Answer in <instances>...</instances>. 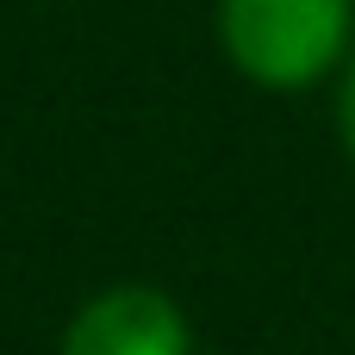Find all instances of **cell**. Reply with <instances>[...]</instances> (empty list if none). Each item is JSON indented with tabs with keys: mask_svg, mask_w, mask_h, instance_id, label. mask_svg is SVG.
<instances>
[{
	"mask_svg": "<svg viewBox=\"0 0 355 355\" xmlns=\"http://www.w3.org/2000/svg\"><path fill=\"white\" fill-rule=\"evenodd\" d=\"M225 56L262 87L318 81L349 44V0H218Z\"/></svg>",
	"mask_w": 355,
	"mask_h": 355,
	"instance_id": "1",
	"label": "cell"
},
{
	"mask_svg": "<svg viewBox=\"0 0 355 355\" xmlns=\"http://www.w3.org/2000/svg\"><path fill=\"white\" fill-rule=\"evenodd\" d=\"M62 355H193L187 318L156 287H112L75 312L62 331Z\"/></svg>",
	"mask_w": 355,
	"mask_h": 355,
	"instance_id": "2",
	"label": "cell"
},
{
	"mask_svg": "<svg viewBox=\"0 0 355 355\" xmlns=\"http://www.w3.org/2000/svg\"><path fill=\"white\" fill-rule=\"evenodd\" d=\"M337 125H343V144H349V156H355V62H349V75H343V100H337Z\"/></svg>",
	"mask_w": 355,
	"mask_h": 355,
	"instance_id": "3",
	"label": "cell"
}]
</instances>
